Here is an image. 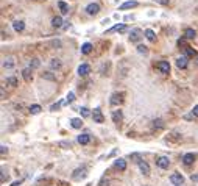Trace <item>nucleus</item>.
Masks as SVG:
<instances>
[{"label":"nucleus","instance_id":"f257e3e1","mask_svg":"<svg viewBox=\"0 0 198 186\" xmlns=\"http://www.w3.org/2000/svg\"><path fill=\"white\" fill-rule=\"evenodd\" d=\"M156 166L161 167V169H168V166H170L168 156H157L156 158Z\"/></svg>","mask_w":198,"mask_h":186},{"label":"nucleus","instance_id":"f03ea898","mask_svg":"<svg viewBox=\"0 0 198 186\" xmlns=\"http://www.w3.org/2000/svg\"><path fill=\"white\" fill-rule=\"evenodd\" d=\"M142 36H143V33H142L140 28H133V30L129 31V41L131 42H137Z\"/></svg>","mask_w":198,"mask_h":186},{"label":"nucleus","instance_id":"7ed1b4c3","mask_svg":"<svg viewBox=\"0 0 198 186\" xmlns=\"http://www.w3.org/2000/svg\"><path fill=\"white\" fill-rule=\"evenodd\" d=\"M86 175H87V169H86V167H80V169H75V170H73L72 178H73V180H81V178H84Z\"/></svg>","mask_w":198,"mask_h":186},{"label":"nucleus","instance_id":"20e7f679","mask_svg":"<svg viewBox=\"0 0 198 186\" xmlns=\"http://www.w3.org/2000/svg\"><path fill=\"white\" fill-rule=\"evenodd\" d=\"M111 105L112 106H117V105H120L122 102H123V94L122 92H114V94L111 96Z\"/></svg>","mask_w":198,"mask_h":186},{"label":"nucleus","instance_id":"39448f33","mask_svg":"<svg viewBox=\"0 0 198 186\" xmlns=\"http://www.w3.org/2000/svg\"><path fill=\"white\" fill-rule=\"evenodd\" d=\"M98 11H100V5H98V3H89V5L86 6V13H87L89 16L98 14Z\"/></svg>","mask_w":198,"mask_h":186},{"label":"nucleus","instance_id":"423d86ee","mask_svg":"<svg viewBox=\"0 0 198 186\" xmlns=\"http://www.w3.org/2000/svg\"><path fill=\"white\" fill-rule=\"evenodd\" d=\"M92 119H94V122H97V124H103L104 122V117H103V113H101L100 108L94 110V113H92Z\"/></svg>","mask_w":198,"mask_h":186},{"label":"nucleus","instance_id":"0eeeda50","mask_svg":"<svg viewBox=\"0 0 198 186\" xmlns=\"http://www.w3.org/2000/svg\"><path fill=\"white\" fill-rule=\"evenodd\" d=\"M156 69L162 74H168L170 72V64H168V61H159L156 64Z\"/></svg>","mask_w":198,"mask_h":186},{"label":"nucleus","instance_id":"6e6552de","mask_svg":"<svg viewBox=\"0 0 198 186\" xmlns=\"http://www.w3.org/2000/svg\"><path fill=\"white\" fill-rule=\"evenodd\" d=\"M170 181L173 183L175 186H181V184L184 183V177H182L181 174H173V175L170 177Z\"/></svg>","mask_w":198,"mask_h":186},{"label":"nucleus","instance_id":"1a4fd4ad","mask_svg":"<svg viewBox=\"0 0 198 186\" xmlns=\"http://www.w3.org/2000/svg\"><path fill=\"white\" fill-rule=\"evenodd\" d=\"M78 74H80L81 77H86L90 74V66L89 64H81L80 67H78Z\"/></svg>","mask_w":198,"mask_h":186},{"label":"nucleus","instance_id":"9d476101","mask_svg":"<svg viewBox=\"0 0 198 186\" xmlns=\"http://www.w3.org/2000/svg\"><path fill=\"white\" fill-rule=\"evenodd\" d=\"M139 169H140V172L143 175H150V166H148L147 161H143V159H142V161L139 163Z\"/></svg>","mask_w":198,"mask_h":186},{"label":"nucleus","instance_id":"9b49d317","mask_svg":"<svg viewBox=\"0 0 198 186\" xmlns=\"http://www.w3.org/2000/svg\"><path fill=\"white\" fill-rule=\"evenodd\" d=\"M122 119H123V113H122L120 110L112 111V121H114V124H120Z\"/></svg>","mask_w":198,"mask_h":186},{"label":"nucleus","instance_id":"f8f14e48","mask_svg":"<svg viewBox=\"0 0 198 186\" xmlns=\"http://www.w3.org/2000/svg\"><path fill=\"white\" fill-rule=\"evenodd\" d=\"M114 166L118 169V170H125L126 169V161L123 158H117L115 161H114Z\"/></svg>","mask_w":198,"mask_h":186},{"label":"nucleus","instance_id":"ddd939ff","mask_svg":"<svg viewBox=\"0 0 198 186\" xmlns=\"http://www.w3.org/2000/svg\"><path fill=\"white\" fill-rule=\"evenodd\" d=\"M5 85H6V86L16 88V86H19V82H17L16 77H6V78H5Z\"/></svg>","mask_w":198,"mask_h":186},{"label":"nucleus","instance_id":"4468645a","mask_svg":"<svg viewBox=\"0 0 198 186\" xmlns=\"http://www.w3.org/2000/svg\"><path fill=\"white\" fill-rule=\"evenodd\" d=\"M195 161V155L193 153H186L182 156V163L186 164V166H189V164H192Z\"/></svg>","mask_w":198,"mask_h":186},{"label":"nucleus","instance_id":"2eb2a0df","mask_svg":"<svg viewBox=\"0 0 198 186\" xmlns=\"http://www.w3.org/2000/svg\"><path fill=\"white\" fill-rule=\"evenodd\" d=\"M184 53H186L184 57H187V58H196V57H198L196 50L192 49V47H186V49H184Z\"/></svg>","mask_w":198,"mask_h":186},{"label":"nucleus","instance_id":"dca6fc26","mask_svg":"<svg viewBox=\"0 0 198 186\" xmlns=\"http://www.w3.org/2000/svg\"><path fill=\"white\" fill-rule=\"evenodd\" d=\"M176 66L179 69H186L187 67V57H181L176 60Z\"/></svg>","mask_w":198,"mask_h":186},{"label":"nucleus","instance_id":"f3484780","mask_svg":"<svg viewBox=\"0 0 198 186\" xmlns=\"http://www.w3.org/2000/svg\"><path fill=\"white\" fill-rule=\"evenodd\" d=\"M136 6H137L136 0H129V2H125L120 5V9H129V8H136Z\"/></svg>","mask_w":198,"mask_h":186},{"label":"nucleus","instance_id":"a211bd4d","mask_svg":"<svg viewBox=\"0 0 198 186\" xmlns=\"http://www.w3.org/2000/svg\"><path fill=\"white\" fill-rule=\"evenodd\" d=\"M89 141H90V136L87 135V133H83V135H80V136H78V142H80L81 145H86V144H89Z\"/></svg>","mask_w":198,"mask_h":186},{"label":"nucleus","instance_id":"6ab92c4d","mask_svg":"<svg viewBox=\"0 0 198 186\" xmlns=\"http://www.w3.org/2000/svg\"><path fill=\"white\" fill-rule=\"evenodd\" d=\"M31 71H33V69H30V67H25V69L22 71V77H23L25 82H31Z\"/></svg>","mask_w":198,"mask_h":186},{"label":"nucleus","instance_id":"aec40b11","mask_svg":"<svg viewBox=\"0 0 198 186\" xmlns=\"http://www.w3.org/2000/svg\"><path fill=\"white\" fill-rule=\"evenodd\" d=\"M62 24H64V20H62V17H59V16H56V17L51 19V25H53L55 28H61Z\"/></svg>","mask_w":198,"mask_h":186},{"label":"nucleus","instance_id":"412c9836","mask_svg":"<svg viewBox=\"0 0 198 186\" xmlns=\"http://www.w3.org/2000/svg\"><path fill=\"white\" fill-rule=\"evenodd\" d=\"M12 28L19 33V31H22V30L25 28V24H23L22 20H14V22H12Z\"/></svg>","mask_w":198,"mask_h":186},{"label":"nucleus","instance_id":"4be33fe9","mask_svg":"<svg viewBox=\"0 0 198 186\" xmlns=\"http://www.w3.org/2000/svg\"><path fill=\"white\" fill-rule=\"evenodd\" d=\"M195 36H196V31L193 28H186L184 30V38L186 39H193Z\"/></svg>","mask_w":198,"mask_h":186},{"label":"nucleus","instance_id":"5701e85b","mask_svg":"<svg viewBox=\"0 0 198 186\" xmlns=\"http://www.w3.org/2000/svg\"><path fill=\"white\" fill-rule=\"evenodd\" d=\"M126 30V25L125 24H118V25H114L112 28L108 30V33H112V31H125Z\"/></svg>","mask_w":198,"mask_h":186},{"label":"nucleus","instance_id":"b1692460","mask_svg":"<svg viewBox=\"0 0 198 186\" xmlns=\"http://www.w3.org/2000/svg\"><path fill=\"white\" fill-rule=\"evenodd\" d=\"M58 8L61 9L62 14H67V13H69V5L65 3V2H62V0H59V2H58Z\"/></svg>","mask_w":198,"mask_h":186},{"label":"nucleus","instance_id":"393cba45","mask_svg":"<svg viewBox=\"0 0 198 186\" xmlns=\"http://www.w3.org/2000/svg\"><path fill=\"white\" fill-rule=\"evenodd\" d=\"M70 124H72V127L73 128H81V125H83V121L80 117H73L72 121H70Z\"/></svg>","mask_w":198,"mask_h":186},{"label":"nucleus","instance_id":"a878e982","mask_svg":"<svg viewBox=\"0 0 198 186\" xmlns=\"http://www.w3.org/2000/svg\"><path fill=\"white\" fill-rule=\"evenodd\" d=\"M50 67L51 69H61V61L58 58H53V60L50 61Z\"/></svg>","mask_w":198,"mask_h":186},{"label":"nucleus","instance_id":"bb28decb","mask_svg":"<svg viewBox=\"0 0 198 186\" xmlns=\"http://www.w3.org/2000/svg\"><path fill=\"white\" fill-rule=\"evenodd\" d=\"M90 52H92V44L86 42V44H83V46H81V53L87 55V53H90Z\"/></svg>","mask_w":198,"mask_h":186},{"label":"nucleus","instance_id":"cd10ccee","mask_svg":"<svg viewBox=\"0 0 198 186\" xmlns=\"http://www.w3.org/2000/svg\"><path fill=\"white\" fill-rule=\"evenodd\" d=\"M41 77H42L44 80H48V82H55V80H56V77L51 74V72H44Z\"/></svg>","mask_w":198,"mask_h":186},{"label":"nucleus","instance_id":"c85d7f7f","mask_svg":"<svg viewBox=\"0 0 198 186\" xmlns=\"http://www.w3.org/2000/svg\"><path fill=\"white\" fill-rule=\"evenodd\" d=\"M39 66H41V61H39L37 58H34V60L30 61V66H28V67H30V69H37Z\"/></svg>","mask_w":198,"mask_h":186},{"label":"nucleus","instance_id":"c756f323","mask_svg":"<svg viewBox=\"0 0 198 186\" xmlns=\"http://www.w3.org/2000/svg\"><path fill=\"white\" fill-rule=\"evenodd\" d=\"M41 111H42V108L39 105H31L30 106V113L31 114H37V113H41Z\"/></svg>","mask_w":198,"mask_h":186},{"label":"nucleus","instance_id":"7c9ffc66","mask_svg":"<svg viewBox=\"0 0 198 186\" xmlns=\"http://www.w3.org/2000/svg\"><path fill=\"white\" fill-rule=\"evenodd\" d=\"M145 38L148 39V41H154V31L153 30H145Z\"/></svg>","mask_w":198,"mask_h":186},{"label":"nucleus","instance_id":"2f4dec72","mask_svg":"<svg viewBox=\"0 0 198 186\" xmlns=\"http://www.w3.org/2000/svg\"><path fill=\"white\" fill-rule=\"evenodd\" d=\"M153 127L157 128V130H161V128L164 127V122L161 121V119H154V121H153Z\"/></svg>","mask_w":198,"mask_h":186},{"label":"nucleus","instance_id":"473e14b6","mask_svg":"<svg viewBox=\"0 0 198 186\" xmlns=\"http://www.w3.org/2000/svg\"><path fill=\"white\" fill-rule=\"evenodd\" d=\"M137 52H139V53H143V55H147V53H148V49L145 47V46H137Z\"/></svg>","mask_w":198,"mask_h":186},{"label":"nucleus","instance_id":"72a5a7b5","mask_svg":"<svg viewBox=\"0 0 198 186\" xmlns=\"http://www.w3.org/2000/svg\"><path fill=\"white\" fill-rule=\"evenodd\" d=\"M80 113H81L83 117H87V116H89V110L86 108V106H81V108H80Z\"/></svg>","mask_w":198,"mask_h":186},{"label":"nucleus","instance_id":"f704fd0d","mask_svg":"<svg viewBox=\"0 0 198 186\" xmlns=\"http://www.w3.org/2000/svg\"><path fill=\"white\" fill-rule=\"evenodd\" d=\"M75 100V94H73V92H69V94H67V100H65V102H67V103H72Z\"/></svg>","mask_w":198,"mask_h":186},{"label":"nucleus","instance_id":"c9c22d12","mask_svg":"<svg viewBox=\"0 0 198 186\" xmlns=\"http://www.w3.org/2000/svg\"><path fill=\"white\" fill-rule=\"evenodd\" d=\"M6 177H8V174H6V172H5V169L2 167V175H0V181H2V183H5Z\"/></svg>","mask_w":198,"mask_h":186},{"label":"nucleus","instance_id":"e433bc0d","mask_svg":"<svg viewBox=\"0 0 198 186\" xmlns=\"http://www.w3.org/2000/svg\"><path fill=\"white\" fill-rule=\"evenodd\" d=\"M178 46H179V47H184V49L189 47V46H187V42H186V39H179V41H178Z\"/></svg>","mask_w":198,"mask_h":186},{"label":"nucleus","instance_id":"4c0bfd02","mask_svg":"<svg viewBox=\"0 0 198 186\" xmlns=\"http://www.w3.org/2000/svg\"><path fill=\"white\" fill-rule=\"evenodd\" d=\"M0 153H2V156L8 153V147H6V145H2V147H0Z\"/></svg>","mask_w":198,"mask_h":186},{"label":"nucleus","instance_id":"58836bf2","mask_svg":"<svg viewBox=\"0 0 198 186\" xmlns=\"http://www.w3.org/2000/svg\"><path fill=\"white\" fill-rule=\"evenodd\" d=\"M62 103H64V102H58V103H55V105H53V106H51V111H56V110H58V108H59V106H61V105H62Z\"/></svg>","mask_w":198,"mask_h":186},{"label":"nucleus","instance_id":"ea45409f","mask_svg":"<svg viewBox=\"0 0 198 186\" xmlns=\"http://www.w3.org/2000/svg\"><path fill=\"white\" fill-rule=\"evenodd\" d=\"M3 66H5V67H8V69H9V67H12V66H14V63H12L11 60H8V63L5 61V63H3Z\"/></svg>","mask_w":198,"mask_h":186},{"label":"nucleus","instance_id":"a19ab883","mask_svg":"<svg viewBox=\"0 0 198 186\" xmlns=\"http://www.w3.org/2000/svg\"><path fill=\"white\" fill-rule=\"evenodd\" d=\"M192 114H193L195 117H198V105H196V106H193V110H192Z\"/></svg>","mask_w":198,"mask_h":186},{"label":"nucleus","instance_id":"79ce46f5","mask_svg":"<svg viewBox=\"0 0 198 186\" xmlns=\"http://www.w3.org/2000/svg\"><path fill=\"white\" fill-rule=\"evenodd\" d=\"M22 184V180H17V181H14V183H11L9 186H20Z\"/></svg>","mask_w":198,"mask_h":186},{"label":"nucleus","instance_id":"37998d69","mask_svg":"<svg viewBox=\"0 0 198 186\" xmlns=\"http://www.w3.org/2000/svg\"><path fill=\"white\" fill-rule=\"evenodd\" d=\"M190 178H192V181H195V183H198V174H193V175H192Z\"/></svg>","mask_w":198,"mask_h":186},{"label":"nucleus","instance_id":"c03bdc74","mask_svg":"<svg viewBox=\"0 0 198 186\" xmlns=\"http://www.w3.org/2000/svg\"><path fill=\"white\" fill-rule=\"evenodd\" d=\"M61 147H70V142H61Z\"/></svg>","mask_w":198,"mask_h":186},{"label":"nucleus","instance_id":"a18cd8bd","mask_svg":"<svg viewBox=\"0 0 198 186\" xmlns=\"http://www.w3.org/2000/svg\"><path fill=\"white\" fill-rule=\"evenodd\" d=\"M51 46H53V47H59L61 42H59V41H53V42H51Z\"/></svg>","mask_w":198,"mask_h":186},{"label":"nucleus","instance_id":"49530a36","mask_svg":"<svg viewBox=\"0 0 198 186\" xmlns=\"http://www.w3.org/2000/svg\"><path fill=\"white\" fill-rule=\"evenodd\" d=\"M157 2H159L161 5H167V3H168V0H157Z\"/></svg>","mask_w":198,"mask_h":186},{"label":"nucleus","instance_id":"de8ad7c7","mask_svg":"<svg viewBox=\"0 0 198 186\" xmlns=\"http://www.w3.org/2000/svg\"><path fill=\"white\" fill-rule=\"evenodd\" d=\"M0 94H2V99H5V89H3V88L0 89Z\"/></svg>","mask_w":198,"mask_h":186},{"label":"nucleus","instance_id":"09e8293b","mask_svg":"<svg viewBox=\"0 0 198 186\" xmlns=\"http://www.w3.org/2000/svg\"><path fill=\"white\" fill-rule=\"evenodd\" d=\"M195 63H196V66H198V58H196V61H195Z\"/></svg>","mask_w":198,"mask_h":186}]
</instances>
